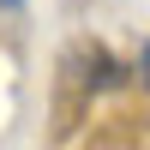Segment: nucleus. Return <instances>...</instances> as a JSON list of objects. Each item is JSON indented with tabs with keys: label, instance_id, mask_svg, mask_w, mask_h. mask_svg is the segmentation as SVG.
<instances>
[{
	"label": "nucleus",
	"instance_id": "obj_1",
	"mask_svg": "<svg viewBox=\"0 0 150 150\" xmlns=\"http://www.w3.org/2000/svg\"><path fill=\"white\" fill-rule=\"evenodd\" d=\"M66 72H72V84H78L84 96H102V90H120V84L132 78V66H120V60L108 54L102 42H78V48H72V60H66Z\"/></svg>",
	"mask_w": 150,
	"mask_h": 150
},
{
	"label": "nucleus",
	"instance_id": "obj_2",
	"mask_svg": "<svg viewBox=\"0 0 150 150\" xmlns=\"http://www.w3.org/2000/svg\"><path fill=\"white\" fill-rule=\"evenodd\" d=\"M132 72H138V84H144V90H150V42L138 48V60H132Z\"/></svg>",
	"mask_w": 150,
	"mask_h": 150
},
{
	"label": "nucleus",
	"instance_id": "obj_3",
	"mask_svg": "<svg viewBox=\"0 0 150 150\" xmlns=\"http://www.w3.org/2000/svg\"><path fill=\"white\" fill-rule=\"evenodd\" d=\"M0 6H6V12H18V6H24V0H0Z\"/></svg>",
	"mask_w": 150,
	"mask_h": 150
}]
</instances>
